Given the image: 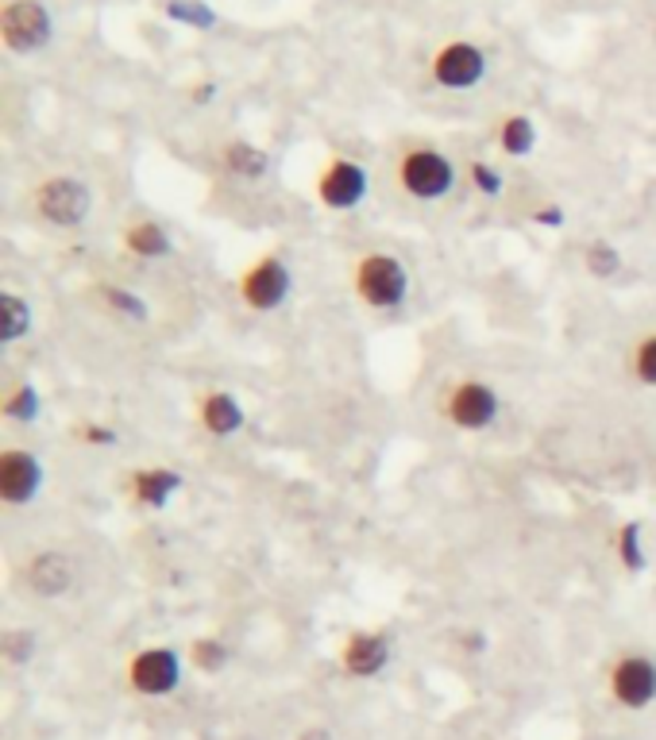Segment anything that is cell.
Masks as SVG:
<instances>
[{
	"instance_id": "1",
	"label": "cell",
	"mask_w": 656,
	"mask_h": 740,
	"mask_svg": "<svg viewBox=\"0 0 656 740\" xmlns=\"http://www.w3.org/2000/svg\"><path fill=\"white\" fill-rule=\"evenodd\" d=\"M352 293L355 302L371 313L402 309L410 297V267L390 251H367L352 267Z\"/></svg>"
},
{
	"instance_id": "2",
	"label": "cell",
	"mask_w": 656,
	"mask_h": 740,
	"mask_svg": "<svg viewBox=\"0 0 656 740\" xmlns=\"http://www.w3.org/2000/svg\"><path fill=\"white\" fill-rule=\"evenodd\" d=\"M456 163H452L444 151L436 146H410L398 155V166H394V181L402 189L410 201L418 204H436L456 189Z\"/></svg>"
},
{
	"instance_id": "3",
	"label": "cell",
	"mask_w": 656,
	"mask_h": 740,
	"mask_svg": "<svg viewBox=\"0 0 656 740\" xmlns=\"http://www.w3.org/2000/svg\"><path fill=\"white\" fill-rule=\"evenodd\" d=\"M32 209L58 232L82 228L93 212V189L78 174H50L32 189Z\"/></svg>"
},
{
	"instance_id": "4",
	"label": "cell",
	"mask_w": 656,
	"mask_h": 740,
	"mask_svg": "<svg viewBox=\"0 0 656 740\" xmlns=\"http://www.w3.org/2000/svg\"><path fill=\"white\" fill-rule=\"evenodd\" d=\"M236 293L239 302H244V309L279 313L282 305L290 302V293H294V270H290V262L282 259L279 251L259 255V259L239 270Z\"/></svg>"
},
{
	"instance_id": "5",
	"label": "cell",
	"mask_w": 656,
	"mask_h": 740,
	"mask_svg": "<svg viewBox=\"0 0 656 740\" xmlns=\"http://www.w3.org/2000/svg\"><path fill=\"white\" fill-rule=\"evenodd\" d=\"M181 671H186V659L171 644H151L124 663V683L140 698H171L181 686Z\"/></svg>"
},
{
	"instance_id": "6",
	"label": "cell",
	"mask_w": 656,
	"mask_h": 740,
	"mask_svg": "<svg viewBox=\"0 0 656 740\" xmlns=\"http://www.w3.org/2000/svg\"><path fill=\"white\" fill-rule=\"evenodd\" d=\"M491 58L479 43L471 39H448L444 47H436V55L429 58V78L436 90L444 93H471L483 85Z\"/></svg>"
},
{
	"instance_id": "7",
	"label": "cell",
	"mask_w": 656,
	"mask_h": 740,
	"mask_svg": "<svg viewBox=\"0 0 656 740\" xmlns=\"http://www.w3.org/2000/svg\"><path fill=\"white\" fill-rule=\"evenodd\" d=\"M502 413V398L483 378H459L444 390L441 416L459 432H487Z\"/></svg>"
},
{
	"instance_id": "8",
	"label": "cell",
	"mask_w": 656,
	"mask_h": 740,
	"mask_svg": "<svg viewBox=\"0 0 656 740\" xmlns=\"http://www.w3.org/2000/svg\"><path fill=\"white\" fill-rule=\"evenodd\" d=\"M371 193V174L348 155H332L313 178V197L328 212H355Z\"/></svg>"
},
{
	"instance_id": "9",
	"label": "cell",
	"mask_w": 656,
	"mask_h": 740,
	"mask_svg": "<svg viewBox=\"0 0 656 740\" xmlns=\"http://www.w3.org/2000/svg\"><path fill=\"white\" fill-rule=\"evenodd\" d=\"M0 39L20 58L47 50L55 39V20H50L47 4L43 0H9L0 9Z\"/></svg>"
},
{
	"instance_id": "10",
	"label": "cell",
	"mask_w": 656,
	"mask_h": 740,
	"mask_svg": "<svg viewBox=\"0 0 656 740\" xmlns=\"http://www.w3.org/2000/svg\"><path fill=\"white\" fill-rule=\"evenodd\" d=\"M607 691L614 706L641 714L656 702V659L645 651H622L607 671Z\"/></svg>"
},
{
	"instance_id": "11",
	"label": "cell",
	"mask_w": 656,
	"mask_h": 740,
	"mask_svg": "<svg viewBox=\"0 0 656 740\" xmlns=\"http://www.w3.org/2000/svg\"><path fill=\"white\" fill-rule=\"evenodd\" d=\"M47 471H43L39 456L27 448H4L0 451V502L9 509H24L39 497Z\"/></svg>"
},
{
	"instance_id": "12",
	"label": "cell",
	"mask_w": 656,
	"mask_h": 740,
	"mask_svg": "<svg viewBox=\"0 0 656 740\" xmlns=\"http://www.w3.org/2000/svg\"><path fill=\"white\" fill-rule=\"evenodd\" d=\"M24 586L43 602L66 598L78 586V563L62 548H43L24 563Z\"/></svg>"
},
{
	"instance_id": "13",
	"label": "cell",
	"mask_w": 656,
	"mask_h": 740,
	"mask_svg": "<svg viewBox=\"0 0 656 740\" xmlns=\"http://www.w3.org/2000/svg\"><path fill=\"white\" fill-rule=\"evenodd\" d=\"M394 644L383 629H355L340 644V671L348 679H375L390 668Z\"/></svg>"
},
{
	"instance_id": "14",
	"label": "cell",
	"mask_w": 656,
	"mask_h": 740,
	"mask_svg": "<svg viewBox=\"0 0 656 740\" xmlns=\"http://www.w3.org/2000/svg\"><path fill=\"white\" fill-rule=\"evenodd\" d=\"M197 424L216 439H229L236 432H244L247 424V409L239 406V398L232 390H206L194 406Z\"/></svg>"
},
{
	"instance_id": "15",
	"label": "cell",
	"mask_w": 656,
	"mask_h": 740,
	"mask_svg": "<svg viewBox=\"0 0 656 740\" xmlns=\"http://www.w3.org/2000/svg\"><path fill=\"white\" fill-rule=\"evenodd\" d=\"M120 247L131 255V259L159 262V259H171L174 255V236L155 216H131L120 228Z\"/></svg>"
},
{
	"instance_id": "16",
	"label": "cell",
	"mask_w": 656,
	"mask_h": 740,
	"mask_svg": "<svg viewBox=\"0 0 656 740\" xmlns=\"http://www.w3.org/2000/svg\"><path fill=\"white\" fill-rule=\"evenodd\" d=\"M186 486L174 467H140V471L128 474V497L143 509H166L174 502V494Z\"/></svg>"
},
{
	"instance_id": "17",
	"label": "cell",
	"mask_w": 656,
	"mask_h": 740,
	"mask_svg": "<svg viewBox=\"0 0 656 740\" xmlns=\"http://www.w3.org/2000/svg\"><path fill=\"white\" fill-rule=\"evenodd\" d=\"M221 166L229 178L236 181H262L267 174H271L274 158L262 151L259 143H247V139H229V143L221 146Z\"/></svg>"
},
{
	"instance_id": "18",
	"label": "cell",
	"mask_w": 656,
	"mask_h": 740,
	"mask_svg": "<svg viewBox=\"0 0 656 740\" xmlns=\"http://www.w3.org/2000/svg\"><path fill=\"white\" fill-rule=\"evenodd\" d=\"M494 143H499L502 155L509 158H525L537 151V124L534 116L525 113H509L499 120V128H494Z\"/></svg>"
},
{
	"instance_id": "19",
	"label": "cell",
	"mask_w": 656,
	"mask_h": 740,
	"mask_svg": "<svg viewBox=\"0 0 656 740\" xmlns=\"http://www.w3.org/2000/svg\"><path fill=\"white\" fill-rule=\"evenodd\" d=\"M32 325H35L32 302L12 290L0 293V343H4V348H16L20 340L32 336Z\"/></svg>"
},
{
	"instance_id": "20",
	"label": "cell",
	"mask_w": 656,
	"mask_h": 740,
	"mask_svg": "<svg viewBox=\"0 0 656 740\" xmlns=\"http://www.w3.org/2000/svg\"><path fill=\"white\" fill-rule=\"evenodd\" d=\"M97 297L113 317H120L124 325H148L151 320V305L143 302L140 293L128 290V285H116V282H101L97 285Z\"/></svg>"
},
{
	"instance_id": "21",
	"label": "cell",
	"mask_w": 656,
	"mask_h": 740,
	"mask_svg": "<svg viewBox=\"0 0 656 740\" xmlns=\"http://www.w3.org/2000/svg\"><path fill=\"white\" fill-rule=\"evenodd\" d=\"M614 555H618V567H622L625 575H641V571H648L645 525H641V521L618 525V532H614Z\"/></svg>"
},
{
	"instance_id": "22",
	"label": "cell",
	"mask_w": 656,
	"mask_h": 740,
	"mask_svg": "<svg viewBox=\"0 0 656 740\" xmlns=\"http://www.w3.org/2000/svg\"><path fill=\"white\" fill-rule=\"evenodd\" d=\"M229 644L221 641V636H194L186 648V663L194 671H201V676H221L224 668H229Z\"/></svg>"
},
{
	"instance_id": "23",
	"label": "cell",
	"mask_w": 656,
	"mask_h": 740,
	"mask_svg": "<svg viewBox=\"0 0 656 740\" xmlns=\"http://www.w3.org/2000/svg\"><path fill=\"white\" fill-rule=\"evenodd\" d=\"M39 413H43V398L32 383L9 386V394H4V401H0V416L12 421V424H35L39 421Z\"/></svg>"
},
{
	"instance_id": "24",
	"label": "cell",
	"mask_w": 656,
	"mask_h": 740,
	"mask_svg": "<svg viewBox=\"0 0 656 740\" xmlns=\"http://www.w3.org/2000/svg\"><path fill=\"white\" fill-rule=\"evenodd\" d=\"M583 270H587L590 278H614L618 270H622V251H618L610 239H590L587 247H583Z\"/></svg>"
},
{
	"instance_id": "25",
	"label": "cell",
	"mask_w": 656,
	"mask_h": 740,
	"mask_svg": "<svg viewBox=\"0 0 656 740\" xmlns=\"http://www.w3.org/2000/svg\"><path fill=\"white\" fill-rule=\"evenodd\" d=\"M630 375L637 386H645V390H656V332L641 336L637 343H633L630 351Z\"/></svg>"
},
{
	"instance_id": "26",
	"label": "cell",
	"mask_w": 656,
	"mask_h": 740,
	"mask_svg": "<svg viewBox=\"0 0 656 740\" xmlns=\"http://www.w3.org/2000/svg\"><path fill=\"white\" fill-rule=\"evenodd\" d=\"M166 16L178 20V24H186V27H197V32L216 27V12L209 9L206 0H166Z\"/></svg>"
},
{
	"instance_id": "27",
	"label": "cell",
	"mask_w": 656,
	"mask_h": 740,
	"mask_svg": "<svg viewBox=\"0 0 656 740\" xmlns=\"http://www.w3.org/2000/svg\"><path fill=\"white\" fill-rule=\"evenodd\" d=\"M468 181L483 197H491V201L506 193V178H502V171H499V166H491V163H483V158H471V163H468Z\"/></svg>"
},
{
	"instance_id": "28",
	"label": "cell",
	"mask_w": 656,
	"mask_h": 740,
	"mask_svg": "<svg viewBox=\"0 0 656 740\" xmlns=\"http://www.w3.org/2000/svg\"><path fill=\"white\" fill-rule=\"evenodd\" d=\"M0 651L9 659V668H24L27 659L35 656V633L32 629H9L4 641H0Z\"/></svg>"
},
{
	"instance_id": "29",
	"label": "cell",
	"mask_w": 656,
	"mask_h": 740,
	"mask_svg": "<svg viewBox=\"0 0 656 740\" xmlns=\"http://www.w3.org/2000/svg\"><path fill=\"white\" fill-rule=\"evenodd\" d=\"M74 432L82 444H90V448H116V444H120V432L105 421H78Z\"/></svg>"
},
{
	"instance_id": "30",
	"label": "cell",
	"mask_w": 656,
	"mask_h": 740,
	"mask_svg": "<svg viewBox=\"0 0 656 740\" xmlns=\"http://www.w3.org/2000/svg\"><path fill=\"white\" fill-rule=\"evenodd\" d=\"M529 220H534L537 228H564V209L560 204H537L534 212H529Z\"/></svg>"
},
{
	"instance_id": "31",
	"label": "cell",
	"mask_w": 656,
	"mask_h": 740,
	"mask_svg": "<svg viewBox=\"0 0 656 740\" xmlns=\"http://www.w3.org/2000/svg\"><path fill=\"white\" fill-rule=\"evenodd\" d=\"M297 740H332V729H325V725H305V729L297 732Z\"/></svg>"
},
{
	"instance_id": "32",
	"label": "cell",
	"mask_w": 656,
	"mask_h": 740,
	"mask_svg": "<svg viewBox=\"0 0 656 740\" xmlns=\"http://www.w3.org/2000/svg\"><path fill=\"white\" fill-rule=\"evenodd\" d=\"M459 648H468V651H487V636H483V633L459 636Z\"/></svg>"
},
{
	"instance_id": "33",
	"label": "cell",
	"mask_w": 656,
	"mask_h": 740,
	"mask_svg": "<svg viewBox=\"0 0 656 740\" xmlns=\"http://www.w3.org/2000/svg\"><path fill=\"white\" fill-rule=\"evenodd\" d=\"M213 93H216V85L206 82L201 90H194V101H197V105H209V101H213Z\"/></svg>"
},
{
	"instance_id": "34",
	"label": "cell",
	"mask_w": 656,
	"mask_h": 740,
	"mask_svg": "<svg viewBox=\"0 0 656 740\" xmlns=\"http://www.w3.org/2000/svg\"><path fill=\"white\" fill-rule=\"evenodd\" d=\"M653 47H656V27H653Z\"/></svg>"
}]
</instances>
